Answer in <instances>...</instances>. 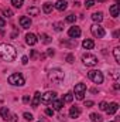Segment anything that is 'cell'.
Wrapping results in <instances>:
<instances>
[{"label": "cell", "mask_w": 120, "mask_h": 122, "mask_svg": "<svg viewBox=\"0 0 120 122\" xmlns=\"http://www.w3.org/2000/svg\"><path fill=\"white\" fill-rule=\"evenodd\" d=\"M16 50L13 46L10 44H6V43H1L0 44V60L7 61V62H11L16 58Z\"/></svg>", "instance_id": "6da1fadb"}, {"label": "cell", "mask_w": 120, "mask_h": 122, "mask_svg": "<svg viewBox=\"0 0 120 122\" xmlns=\"http://www.w3.org/2000/svg\"><path fill=\"white\" fill-rule=\"evenodd\" d=\"M48 78L54 82V84H61L65 78L64 75V71H61L60 68H52L50 72H48Z\"/></svg>", "instance_id": "7a4b0ae2"}, {"label": "cell", "mask_w": 120, "mask_h": 122, "mask_svg": "<svg viewBox=\"0 0 120 122\" xmlns=\"http://www.w3.org/2000/svg\"><path fill=\"white\" fill-rule=\"evenodd\" d=\"M9 84L16 85V87H23L24 85V77L18 72H14L9 77Z\"/></svg>", "instance_id": "3957f363"}, {"label": "cell", "mask_w": 120, "mask_h": 122, "mask_svg": "<svg viewBox=\"0 0 120 122\" xmlns=\"http://www.w3.org/2000/svg\"><path fill=\"white\" fill-rule=\"evenodd\" d=\"M88 77L95 82V84H102L103 82V74L99 70H90L88 72Z\"/></svg>", "instance_id": "277c9868"}, {"label": "cell", "mask_w": 120, "mask_h": 122, "mask_svg": "<svg viewBox=\"0 0 120 122\" xmlns=\"http://www.w3.org/2000/svg\"><path fill=\"white\" fill-rule=\"evenodd\" d=\"M74 92H75V97H76V99L82 101V99L85 98V92H86V85H85V84H82V82L76 84V85H75V88H74Z\"/></svg>", "instance_id": "5b68a950"}, {"label": "cell", "mask_w": 120, "mask_h": 122, "mask_svg": "<svg viewBox=\"0 0 120 122\" xmlns=\"http://www.w3.org/2000/svg\"><path fill=\"white\" fill-rule=\"evenodd\" d=\"M82 62H83L86 67H95V65L97 64V58H96V56L86 53V54L82 56Z\"/></svg>", "instance_id": "8992f818"}, {"label": "cell", "mask_w": 120, "mask_h": 122, "mask_svg": "<svg viewBox=\"0 0 120 122\" xmlns=\"http://www.w3.org/2000/svg\"><path fill=\"white\" fill-rule=\"evenodd\" d=\"M55 98H57V92L47 91L44 95H41V102H42L44 105H50V104H51Z\"/></svg>", "instance_id": "52a82bcc"}, {"label": "cell", "mask_w": 120, "mask_h": 122, "mask_svg": "<svg viewBox=\"0 0 120 122\" xmlns=\"http://www.w3.org/2000/svg\"><path fill=\"white\" fill-rule=\"evenodd\" d=\"M90 33H92L95 37H97V38L105 37V30H103V27H100L99 24H93V26L90 27Z\"/></svg>", "instance_id": "ba28073f"}, {"label": "cell", "mask_w": 120, "mask_h": 122, "mask_svg": "<svg viewBox=\"0 0 120 122\" xmlns=\"http://www.w3.org/2000/svg\"><path fill=\"white\" fill-rule=\"evenodd\" d=\"M81 29L79 27H76V26H74V27H71L69 30H68V36L71 37V38H78L79 36H81Z\"/></svg>", "instance_id": "9c48e42d"}, {"label": "cell", "mask_w": 120, "mask_h": 122, "mask_svg": "<svg viewBox=\"0 0 120 122\" xmlns=\"http://www.w3.org/2000/svg\"><path fill=\"white\" fill-rule=\"evenodd\" d=\"M26 43H27L28 46H35V44L38 43V38H37V36H35V34L28 33V34L26 36Z\"/></svg>", "instance_id": "30bf717a"}, {"label": "cell", "mask_w": 120, "mask_h": 122, "mask_svg": "<svg viewBox=\"0 0 120 122\" xmlns=\"http://www.w3.org/2000/svg\"><path fill=\"white\" fill-rule=\"evenodd\" d=\"M117 109H119V105H117V102H112V104H109V105H107V108H106V112H107L109 115H113V114H116V112H117Z\"/></svg>", "instance_id": "8fae6325"}, {"label": "cell", "mask_w": 120, "mask_h": 122, "mask_svg": "<svg viewBox=\"0 0 120 122\" xmlns=\"http://www.w3.org/2000/svg\"><path fill=\"white\" fill-rule=\"evenodd\" d=\"M20 26H21L23 29H30V26H31L30 17H27V16H23V17H20Z\"/></svg>", "instance_id": "7c38bea8"}, {"label": "cell", "mask_w": 120, "mask_h": 122, "mask_svg": "<svg viewBox=\"0 0 120 122\" xmlns=\"http://www.w3.org/2000/svg\"><path fill=\"white\" fill-rule=\"evenodd\" d=\"M69 115H71V118H74V119H76V118H79V115H81V109H79V107H71V109H69Z\"/></svg>", "instance_id": "4fadbf2b"}, {"label": "cell", "mask_w": 120, "mask_h": 122, "mask_svg": "<svg viewBox=\"0 0 120 122\" xmlns=\"http://www.w3.org/2000/svg\"><path fill=\"white\" fill-rule=\"evenodd\" d=\"M0 115H1V119H3V121H10V111H9L7 107H1Z\"/></svg>", "instance_id": "5bb4252c"}, {"label": "cell", "mask_w": 120, "mask_h": 122, "mask_svg": "<svg viewBox=\"0 0 120 122\" xmlns=\"http://www.w3.org/2000/svg\"><path fill=\"white\" fill-rule=\"evenodd\" d=\"M54 7H55L57 10H60V11H64V10H66V7H68V3H66L65 0H58V1L54 4Z\"/></svg>", "instance_id": "9a60e30c"}, {"label": "cell", "mask_w": 120, "mask_h": 122, "mask_svg": "<svg viewBox=\"0 0 120 122\" xmlns=\"http://www.w3.org/2000/svg\"><path fill=\"white\" fill-rule=\"evenodd\" d=\"M40 102H41V94L37 91L34 94V98H32V101H31V105H32V108H37L38 105H40Z\"/></svg>", "instance_id": "2e32d148"}, {"label": "cell", "mask_w": 120, "mask_h": 122, "mask_svg": "<svg viewBox=\"0 0 120 122\" xmlns=\"http://www.w3.org/2000/svg\"><path fill=\"white\" fill-rule=\"evenodd\" d=\"M82 47H83L85 50H92V48L95 47V41L90 40V38H86V40L82 41Z\"/></svg>", "instance_id": "e0dca14e"}, {"label": "cell", "mask_w": 120, "mask_h": 122, "mask_svg": "<svg viewBox=\"0 0 120 122\" xmlns=\"http://www.w3.org/2000/svg\"><path fill=\"white\" fill-rule=\"evenodd\" d=\"M51 104H52V107H54V108H52L54 111H60V109H62V107H64V101H62V99H57V98H55Z\"/></svg>", "instance_id": "ac0fdd59"}, {"label": "cell", "mask_w": 120, "mask_h": 122, "mask_svg": "<svg viewBox=\"0 0 120 122\" xmlns=\"http://www.w3.org/2000/svg\"><path fill=\"white\" fill-rule=\"evenodd\" d=\"M110 14H112V17H117L119 16V1H116V4H112L110 6Z\"/></svg>", "instance_id": "d6986e66"}, {"label": "cell", "mask_w": 120, "mask_h": 122, "mask_svg": "<svg viewBox=\"0 0 120 122\" xmlns=\"http://www.w3.org/2000/svg\"><path fill=\"white\" fill-rule=\"evenodd\" d=\"M92 20L96 21V23H100L103 20V13L102 11H97V13H93L92 14Z\"/></svg>", "instance_id": "ffe728a7"}, {"label": "cell", "mask_w": 120, "mask_h": 122, "mask_svg": "<svg viewBox=\"0 0 120 122\" xmlns=\"http://www.w3.org/2000/svg\"><path fill=\"white\" fill-rule=\"evenodd\" d=\"M42 10H44V13H47V14H50L51 11H52V3H44L42 4Z\"/></svg>", "instance_id": "44dd1931"}, {"label": "cell", "mask_w": 120, "mask_h": 122, "mask_svg": "<svg viewBox=\"0 0 120 122\" xmlns=\"http://www.w3.org/2000/svg\"><path fill=\"white\" fill-rule=\"evenodd\" d=\"M72 99H74V94H72V92L65 94V95H64V98H62L64 104H65V102H72Z\"/></svg>", "instance_id": "7402d4cb"}, {"label": "cell", "mask_w": 120, "mask_h": 122, "mask_svg": "<svg viewBox=\"0 0 120 122\" xmlns=\"http://www.w3.org/2000/svg\"><path fill=\"white\" fill-rule=\"evenodd\" d=\"M90 121L92 122H102V117H100V115H99V114H95V112H93V114H90Z\"/></svg>", "instance_id": "603a6c76"}, {"label": "cell", "mask_w": 120, "mask_h": 122, "mask_svg": "<svg viewBox=\"0 0 120 122\" xmlns=\"http://www.w3.org/2000/svg\"><path fill=\"white\" fill-rule=\"evenodd\" d=\"M41 41H42L44 44H50V43H51V37H50L48 34H41Z\"/></svg>", "instance_id": "cb8c5ba5"}, {"label": "cell", "mask_w": 120, "mask_h": 122, "mask_svg": "<svg viewBox=\"0 0 120 122\" xmlns=\"http://www.w3.org/2000/svg\"><path fill=\"white\" fill-rule=\"evenodd\" d=\"M28 14H30V16H38V14H40V9H37V7H30V9H28Z\"/></svg>", "instance_id": "d4e9b609"}, {"label": "cell", "mask_w": 120, "mask_h": 122, "mask_svg": "<svg viewBox=\"0 0 120 122\" xmlns=\"http://www.w3.org/2000/svg\"><path fill=\"white\" fill-rule=\"evenodd\" d=\"M23 3H24V0H11V4H13L16 9H20V7L23 6Z\"/></svg>", "instance_id": "484cf974"}, {"label": "cell", "mask_w": 120, "mask_h": 122, "mask_svg": "<svg viewBox=\"0 0 120 122\" xmlns=\"http://www.w3.org/2000/svg\"><path fill=\"white\" fill-rule=\"evenodd\" d=\"M113 54H115V60H116V62H120V48L119 47H116V48L113 50Z\"/></svg>", "instance_id": "4316f807"}, {"label": "cell", "mask_w": 120, "mask_h": 122, "mask_svg": "<svg viewBox=\"0 0 120 122\" xmlns=\"http://www.w3.org/2000/svg\"><path fill=\"white\" fill-rule=\"evenodd\" d=\"M1 13H3V16H6V17H11V16H13V11H11L10 9H3Z\"/></svg>", "instance_id": "83f0119b"}, {"label": "cell", "mask_w": 120, "mask_h": 122, "mask_svg": "<svg viewBox=\"0 0 120 122\" xmlns=\"http://www.w3.org/2000/svg\"><path fill=\"white\" fill-rule=\"evenodd\" d=\"M66 21H68V23H74V21H76V16H75V14H69V16L66 17Z\"/></svg>", "instance_id": "f1b7e54d"}, {"label": "cell", "mask_w": 120, "mask_h": 122, "mask_svg": "<svg viewBox=\"0 0 120 122\" xmlns=\"http://www.w3.org/2000/svg\"><path fill=\"white\" fill-rule=\"evenodd\" d=\"M85 6H86V9L93 7V6H95V0H86V1H85Z\"/></svg>", "instance_id": "f546056e"}, {"label": "cell", "mask_w": 120, "mask_h": 122, "mask_svg": "<svg viewBox=\"0 0 120 122\" xmlns=\"http://www.w3.org/2000/svg\"><path fill=\"white\" fill-rule=\"evenodd\" d=\"M54 29L57 31H61L64 29V24H62V23H54Z\"/></svg>", "instance_id": "4dcf8cb0"}, {"label": "cell", "mask_w": 120, "mask_h": 122, "mask_svg": "<svg viewBox=\"0 0 120 122\" xmlns=\"http://www.w3.org/2000/svg\"><path fill=\"white\" fill-rule=\"evenodd\" d=\"M99 108H100L102 111H106V108H107V102H105V101H102V102L99 104Z\"/></svg>", "instance_id": "1f68e13d"}, {"label": "cell", "mask_w": 120, "mask_h": 122, "mask_svg": "<svg viewBox=\"0 0 120 122\" xmlns=\"http://www.w3.org/2000/svg\"><path fill=\"white\" fill-rule=\"evenodd\" d=\"M23 117H24V119H26V121H31V119H32V115L28 114V112H24V114H23Z\"/></svg>", "instance_id": "d6a6232c"}, {"label": "cell", "mask_w": 120, "mask_h": 122, "mask_svg": "<svg viewBox=\"0 0 120 122\" xmlns=\"http://www.w3.org/2000/svg\"><path fill=\"white\" fill-rule=\"evenodd\" d=\"M66 61H68L69 64H72V62L75 61V57H74L72 54H68V56H66Z\"/></svg>", "instance_id": "836d02e7"}, {"label": "cell", "mask_w": 120, "mask_h": 122, "mask_svg": "<svg viewBox=\"0 0 120 122\" xmlns=\"http://www.w3.org/2000/svg\"><path fill=\"white\" fill-rule=\"evenodd\" d=\"M54 112H55V111H54V109H51V108H47V109H45V114H47L48 117H52V115H54Z\"/></svg>", "instance_id": "e575fe53"}, {"label": "cell", "mask_w": 120, "mask_h": 122, "mask_svg": "<svg viewBox=\"0 0 120 122\" xmlns=\"http://www.w3.org/2000/svg\"><path fill=\"white\" fill-rule=\"evenodd\" d=\"M113 78H119V71L117 70H112V74H110Z\"/></svg>", "instance_id": "d590c367"}, {"label": "cell", "mask_w": 120, "mask_h": 122, "mask_svg": "<svg viewBox=\"0 0 120 122\" xmlns=\"http://www.w3.org/2000/svg\"><path fill=\"white\" fill-rule=\"evenodd\" d=\"M85 107H86V108L93 107V101H85Z\"/></svg>", "instance_id": "8d00e7d4"}, {"label": "cell", "mask_w": 120, "mask_h": 122, "mask_svg": "<svg viewBox=\"0 0 120 122\" xmlns=\"http://www.w3.org/2000/svg\"><path fill=\"white\" fill-rule=\"evenodd\" d=\"M21 62H23V64H24V65H26V64H27V62H28V57H27V56H24V57H23V58H21Z\"/></svg>", "instance_id": "74e56055"}, {"label": "cell", "mask_w": 120, "mask_h": 122, "mask_svg": "<svg viewBox=\"0 0 120 122\" xmlns=\"http://www.w3.org/2000/svg\"><path fill=\"white\" fill-rule=\"evenodd\" d=\"M4 26H6V21H4V19H1V17H0V29H1V27H4Z\"/></svg>", "instance_id": "f35d334b"}, {"label": "cell", "mask_w": 120, "mask_h": 122, "mask_svg": "<svg viewBox=\"0 0 120 122\" xmlns=\"http://www.w3.org/2000/svg\"><path fill=\"white\" fill-rule=\"evenodd\" d=\"M23 101H24V102H28V101H30L28 95H24V97H23Z\"/></svg>", "instance_id": "ab89813d"}, {"label": "cell", "mask_w": 120, "mask_h": 122, "mask_svg": "<svg viewBox=\"0 0 120 122\" xmlns=\"http://www.w3.org/2000/svg\"><path fill=\"white\" fill-rule=\"evenodd\" d=\"M113 37L117 38V37H119V31H115V33H113Z\"/></svg>", "instance_id": "60d3db41"}, {"label": "cell", "mask_w": 120, "mask_h": 122, "mask_svg": "<svg viewBox=\"0 0 120 122\" xmlns=\"http://www.w3.org/2000/svg\"><path fill=\"white\" fill-rule=\"evenodd\" d=\"M47 54H48V56H54V51H52V50H48Z\"/></svg>", "instance_id": "b9f144b4"}, {"label": "cell", "mask_w": 120, "mask_h": 122, "mask_svg": "<svg viewBox=\"0 0 120 122\" xmlns=\"http://www.w3.org/2000/svg\"><path fill=\"white\" fill-rule=\"evenodd\" d=\"M11 118H13V119H11V122H17V117H16V115H13Z\"/></svg>", "instance_id": "7bdbcfd3"}, {"label": "cell", "mask_w": 120, "mask_h": 122, "mask_svg": "<svg viewBox=\"0 0 120 122\" xmlns=\"http://www.w3.org/2000/svg\"><path fill=\"white\" fill-rule=\"evenodd\" d=\"M113 88H115V90H119L120 87H119V84H117V82H116V84H115V85H113Z\"/></svg>", "instance_id": "ee69618b"}, {"label": "cell", "mask_w": 120, "mask_h": 122, "mask_svg": "<svg viewBox=\"0 0 120 122\" xmlns=\"http://www.w3.org/2000/svg\"><path fill=\"white\" fill-rule=\"evenodd\" d=\"M3 34H4V33H3V31H0V36H3Z\"/></svg>", "instance_id": "f6af8a7d"}, {"label": "cell", "mask_w": 120, "mask_h": 122, "mask_svg": "<svg viewBox=\"0 0 120 122\" xmlns=\"http://www.w3.org/2000/svg\"><path fill=\"white\" fill-rule=\"evenodd\" d=\"M97 1H106V0H97Z\"/></svg>", "instance_id": "bcb514c9"}, {"label": "cell", "mask_w": 120, "mask_h": 122, "mask_svg": "<svg viewBox=\"0 0 120 122\" xmlns=\"http://www.w3.org/2000/svg\"><path fill=\"white\" fill-rule=\"evenodd\" d=\"M0 101H1V98H0Z\"/></svg>", "instance_id": "7dc6e473"}]
</instances>
